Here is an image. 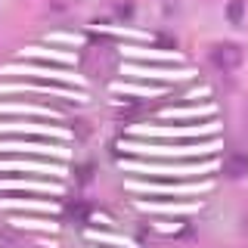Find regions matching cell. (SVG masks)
Here are the masks:
<instances>
[{"mask_svg": "<svg viewBox=\"0 0 248 248\" xmlns=\"http://www.w3.org/2000/svg\"><path fill=\"white\" fill-rule=\"evenodd\" d=\"M242 59H245V53H242L239 44L223 41V44L211 46V65L217 68V72H236V68L242 65Z\"/></svg>", "mask_w": 248, "mask_h": 248, "instance_id": "obj_1", "label": "cell"}, {"mask_svg": "<svg viewBox=\"0 0 248 248\" xmlns=\"http://www.w3.org/2000/svg\"><path fill=\"white\" fill-rule=\"evenodd\" d=\"M242 16H245V0H230V6H227V19L232 22V25H239V22H242Z\"/></svg>", "mask_w": 248, "mask_h": 248, "instance_id": "obj_4", "label": "cell"}, {"mask_svg": "<svg viewBox=\"0 0 248 248\" xmlns=\"http://www.w3.org/2000/svg\"><path fill=\"white\" fill-rule=\"evenodd\" d=\"M50 3V10H56V13H68V10H75L81 0H46Z\"/></svg>", "mask_w": 248, "mask_h": 248, "instance_id": "obj_5", "label": "cell"}, {"mask_svg": "<svg viewBox=\"0 0 248 248\" xmlns=\"http://www.w3.org/2000/svg\"><path fill=\"white\" fill-rule=\"evenodd\" d=\"M223 174H227L230 180H242L248 174V152H230L227 158H223Z\"/></svg>", "mask_w": 248, "mask_h": 248, "instance_id": "obj_2", "label": "cell"}, {"mask_svg": "<svg viewBox=\"0 0 248 248\" xmlns=\"http://www.w3.org/2000/svg\"><path fill=\"white\" fill-rule=\"evenodd\" d=\"M0 248H25V239L16 236L13 230H0Z\"/></svg>", "mask_w": 248, "mask_h": 248, "instance_id": "obj_3", "label": "cell"}]
</instances>
